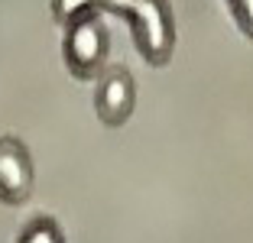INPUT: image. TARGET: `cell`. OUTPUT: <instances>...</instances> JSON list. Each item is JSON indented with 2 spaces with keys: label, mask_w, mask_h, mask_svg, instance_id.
<instances>
[{
  "label": "cell",
  "mask_w": 253,
  "mask_h": 243,
  "mask_svg": "<svg viewBox=\"0 0 253 243\" xmlns=\"http://www.w3.org/2000/svg\"><path fill=\"white\" fill-rule=\"evenodd\" d=\"M82 10H114L126 13L133 23L136 45L153 65H166L175 42L169 0H52V13L59 23H68Z\"/></svg>",
  "instance_id": "1"
},
{
  "label": "cell",
  "mask_w": 253,
  "mask_h": 243,
  "mask_svg": "<svg viewBox=\"0 0 253 243\" xmlns=\"http://www.w3.org/2000/svg\"><path fill=\"white\" fill-rule=\"evenodd\" d=\"M107 26L101 20V10H82L65 23V42H62V55L65 65L75 78L94 81L107 72Z\"/></svg>",
  "instance_id": "2"
},
{
  "label": "cell",
  "mask_w": 253,
  "mask_h": 243,
  "mask_svg": "<svg viewBox=\"0 0 253 243\" xmlns=\"http://www.w3.org/2000/svg\"><path fill=\"white\" fill-rule=\"evenodd\" d=\"M136 107V84L133 75L126 68H107L97 78V91H94V111L101 117V123L107 126H124L133 117Z\"/></svg>",
  "instance_id": "3"
},
{
  "label": "cell",
  "mask_w": 253,
  "mask_h": 243,
  "mask_svg": "<svg viewBox=\"0 0 253 243\" xmlns=\"http://www.w3.org/2000/svg\"><path fill=\"white\" fill-rule=\"evenodd\" d=\"M33 159L16 136H0V201L26 204L33 195Z\"/></svg>",
  "instance_id": "4"
},
{
  "label": "cell",
  "mask_w": 253,
  "mask_h": 243,
  "mask_svg": "<svg viewBox=\"0 0 253 243\" xmlns=\"http://www.w3.org/2000/svg\"><path fill=\"white\" fill-rule=\"evenodd\" d=\"M16 243H65V237H62L59 224H55L52 217H33V221L20 230Z\"/></svg>",
  "instance_id": "5"
},
{
  "label": "cell",
  "mask_w": 253,
  "mask_h": 243,
  "mask_svg": "<svg viewBox=\"0 0 253 243\" xmlns=\"http://www.w3.org/2000/svg\"><path fill=\"white\" fill-rule=\"evenodd\" d=\"M227 7H231L237 26L253 39V0H227Z\"/></svg>",
  "instance_id": "6"
}]
</instances>
